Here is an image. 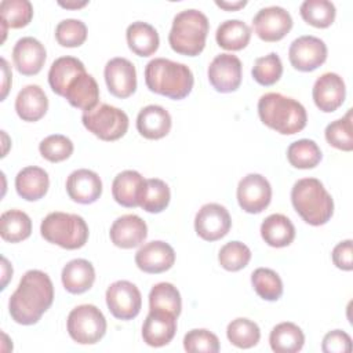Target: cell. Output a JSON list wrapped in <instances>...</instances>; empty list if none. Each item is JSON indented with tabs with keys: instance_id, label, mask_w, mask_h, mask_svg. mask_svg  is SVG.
Returning <instances> with one entry per match:
<instances>
[{
	"instance_id": "1",
	"label": "cell",
	"mask_w": 353,
	"mask_h": 353,
	"mask_svg": "<svg viewBox=\"0 0 353 353\" xmlns=\"http://www.w3.org/2000/svg\"><path fill=\"white\" fill-rule=\"evenodd\" d=\"M54 301V285L41 270H28L8 301L11 319L22 325L36 324Z\"/></svg>"
},
{
	"instance_id": "2",
	"label": "cell",
	"mask_w": 353,
	"mask_h": 353,
	"mask_svg": "<svg viewBox=\"0 0 353 353\" xmlns=\"http://www.w3.org/2000/svg\"><path fill=\"white\" fill-rule=\"evenodd\" d=\"M145 83L152 92L178 101L190 94L194 77L185 63L154 58L145 68Z\"/></svg>"
},
{
	"instance_id": "3",
	"label": "cell",
	"mask_w": 353,
	"mask_h": 353,
	"mask_svg": "<svg viewBox=\"0 0 353 353\" xmlns=\"http://www.w3.org/2000/svg\"><path fill=\"white\" fill-rule=\"evenodd\" d=\"M258 114L265 125L283 135H294L307 123L303 105L280 92L263 94L258 101Z\"/></svg>"
},
{
	"instance_id": "4",
	"label": "cell",
	"mask_w": 353,
	"mask_h": 353,
	"mask_svg": "<svg viewBox=\"0 0 353 353\" xmlns=\"http://www.w3.org/2000/svg\"><path fill=\"white\" fill-rule=\"evenodd\" d=\"M291 203L298 215L312 226L327 223L334 214V200L317 178L298 179L291 189Z\"/></svg>"
},
{
	"instance_id": "5",
	"label": "cell",
	"mask_w": 353,
	"mask_h": 353,
	"mask_svg": "<svg viewBox=\"0 0 353 353\" xmlns=\"http://www.w3.org/2000/svg\"><path fill=\"white\" fill-rule=\"evenodd\" d=\"M208 30L210 22L204 12L194 8L183 10L174 17L168 33L170 47L181 55L196 57L205 47Z\"/></svg>"
},
{
	"instance_id": "6",
	"label": "cell",
	"mask_w": 353,
	"mask_h": 353,
	"mask_svg": "<svg viewBox=\"0 0 353 353\" xmlns=\"http://www.w3.org/2000/svg\"><path fill=\"white\" fill-rule=\"evenodd\" d=\"M40 233L48 243L65 250H77L85 245L90 230L83 216L55 211L41 221Z\"/></svg>"
},
{
	"instance_id": "7",
	"label": "cell",
	"mask_w": 353,
	"mask_h": 353,
	"mask_svg": "<svg viewBox=\"0 0 353 353\" xmlns=\"http://www.w3.org/2000/svg\"><path fill=\"white\" fill-rule=\"evenodd\" d=\"M81 121L91 134L106 142L124 137L130 124L124 110L108 103H99L92 110L84 112Z\"/></svg>"
},
{
	"instance_id": "8",
	"label": "cell",
	"mask_w": 353,
	"mask_h": 353,
	"mask_svg": "<svg viewBox=\"0 0 353 353\" xmlns=\"http://www.w3.org/2000/svg\"><path fill=\"white\" fill-rule=\"evenodd\" d=\"M70 338L80 345H94L106 334V319L95 305H79L70 310L66 321Z\"/></svg>"
},
{
	"instance_id": "9",
	"label": "cell",
	"mask_w": 353,
	"mask_h": 353,
	"mask_svg": "<svg viewBox=\"0 0 353 353\" xmlns=\"http://www.w3.org/2000/svg\"><path fill=\"white\" fill-rule=\"evenodd\" d=\"M106 305L113 317L132 320L139 314L142 307L141 291L131 281H114L106 290Z\"/></svg>"
},
{
	"instance_id": "10",
	"label": "cell",
	"mask_w": 353,
	"mask_h": 353,
	"mask_svg": "<svg viewBox=\"0 0 353 353\" xmlns=\"http://www.w3.org/2000/svg\"><path fill=\"white\" fill-rule=\"evenodd\" d=\"M272 200V186L261 174H247L237 185V201L248 214L262 212Z\"/></svg>"
},
{
	"instance_id": "11",
	"label": "cell",
	"mask_w": 353,
	"mask_h": 353,
	"mask_svg": "<svg viewBox=\"0 0 353 353\" xmlns=\"http://www.w3.org/2000/svg\"><path fill=\"white\" fill-rule=\"evenodd\" d=\"M207 76L212 88L218 92H233L241 84L243 65L241 61L233 54L216 55L207 70Z\"/></svg>"
},
{
	"instance_id": "12",
	"label": "cell",
	"mask_w": 353,
	"mask_h": 353,
	"mask_svg": "<svg viewBox=\"0 0 353 353\" xmlns=\"http://www.w3.org/2000/svg\"><path fill=\"white\" fill-rule=\"evenodd\" d=\"M327 46L316 36H301L295 39L288 50L291 65L299 72H312L327 59Z\"/></svg>"
},
{
	"instance_id": "13",
	"label": "cell",
	"mask_w": 353,
	"mask_h": 353,
	"mask_svg": "<svg viewBox=\"0 0 353 353\" xmlns=\"http://www.w3.org/2000/svg\"><path fill=\"white\" fill-rule=\"evenodd\" d=\"M232 228L228 210L218 203L204 204L196 214L194 230L205 241H216L225 237Z\"/></svg>"
},
{
	"instance_id": "14",
	"label": "cell",
	"mask_w": 353,
	"mask_h": 353,
	"mask_svg": "<svg viewBox=\"0 0 353 353\" xmlns=\"http://www.w3.org/2000/svg\"><path fill=\"white\" fill-rule=\"evenodd\" d=\"M256 36L268 43L281 40L292 28V18L287 10L279 6L261 8L252 19Z\"/></svg>"
},
{
	"instance_id": "15",
	"label": "cell",
	"mask_w": 353,
	"mask_h": 353,
	"mask_svg": "<svg viewBox=\"0 0 353 353\" xmlns=\"http://www.w3.org/2000/svg\"><path fill=\"white\" fill-rule=\"evenodd\" d=\"M103 76L109 92L116 98H128L137 90V70L127 58L116 57L108 61Z\"/></svg>"
},
{
	"instance_id": "16",
	"label": "cell",
	"mask_w": 353,
	"mask_h": 353,
	"mask_svg": "<svg viewBox=\"0 0 353 353\" xmlns=\"http://www.w3.org/2000/svg\"><path fill=\"white\" fill-rule=\"evenodd\" d=\"M312 97L314 105L321 112H335L339 106H342L346 97V87L343 79L334 72L323 73L313 84Z\"/></svg>"
},
{
	"instance_id": "17",
	"label": "cell",
	"mask_w": 353,
	"mask_h": 353,
	"mask_svg": "<svg viewBox=\"0 0 353 353\" xmlns=\"http://www.w3.org/2000/svg\"><path fill=\"white\" fill-rule=\"evenodd\" d=\"M175 262L174 248L161 240L143 244L135 254V265L145 273L157 274L167 272Z\"/></svg>"
},
{
	"instance_id": "18",
	"label": "cell",
	"mask_w": 353,
	"mask_h": 353,
	"mask_svg": "<svg viewBox=\"0 0 353 353\" xmlns=\"http://www.w3.org/2000/svg\"><path fill=\"white\" fill-rule=\"evenodd\" d=\"M176 332V316L165 310H152L143 321L142 338L143 342L152 347H161L168 345Z\"/></svg>"
},
{
	"instance_id": "19",
	"label": "cell",
	"mask_w": 353,
	"mask_h": 353,
	"mask_svg": "<svg viewBox=\"0 0 353 353\" xmlns=\"http://www.w3.org/2000/svg\"><path fill=\"white\" fill-rule=\"evenodd\" d=\"M46 58V47L32 36L19 39L12 48L14 66L23 76L37 74L43 69Z\"/></svg>"
},
{
	"instance_id": "20",
	"label": "cell",
	"mask_w": 353,
	"mask_h": 353,
	"mask_svg": "<svg viewBox=\"0 0 353 353\" xmlns=\"http://www.w3.org/2000/svg\"><path fill=\"white\" fill-rule=\"evenodd\" d=\"M109 236L116 247L130 250L141 245L145 241L148 237V226L141 216L127 214L119 216L112 223Z\"/></svg>"
},
{
	"instance_id": "21",
	"label": "cell",
	"mask_w": 353,
	"mask_h": 353,
	"mask_svg": "<svg viewBox=\"0 0 353 353\" xmlns=\"http://www.w3.org/2000/svg\"><path fill=\"white\" fill-rule=\"evenodd\" d=\"M68 196L80 204H92L102 194V181L95 171L80 168L66 179Z\"/></svg>"
},
{
	"instance_id": "22",
	"label": "cell",
	"mask_w": 353,
	"mask_h": 353,
	"mask_svg": "<svg viewBox=\"0 0 353 353\" xmlns=\"http://www.w3.org/2000/svg\"><path fill=\"white\" fill-rule=\"evenodd\" d=\"M146 179L135 170H125L117 174L112 183V194L117 204L134 208L139 207Z\"/></svg>"
},
{
	"instance_id": "23",
	"label": "cell",
	"mask_w": 353,
	"mask_h": 353,
	"mask_svg": "<svg viewBox=\"0 0 353 353\" xmlns=\"http://www.w3.org/2000/svg\"><path fill=\"white\" fill-rule=\"evenodd\" d=\"M63 98L73 108L84 112L92 110L98 105L99 99V87L97 80L87 72L80 73L70 81Z\"/></svg>"
},
{
	"instance_id": "24",
	"label": "cell",
	"mask_w": 353,
	"mask_h": 353,
	"mask_svg": "<svg viewBox=\"0 0 353 353\" xmlns=\"http://www.w3.org/2000/svg\"><path fill=\"white\" fill-rule=\"evenodd\" d=\"M171 116L160 105H148L137 116V130L146 139H161L171 130Z\"/></svg>"
},
{
	"instance_id": "25",
	"label": "cell",
	"mask_w": 353,
	"mask_h": 353,
	"mask_svg": "<svg viewBox=\"0 0 353 353\" xmlns=\"http://www.w3.org/2000/svg\"><path fill=\"white\" fill-rule=\"evenodd\" d=\"M15 110L23 121H37L48 110V98L40 85H25L15 98Z\"/></svg>"
},
{
	"instance_id": "26",
	"label": "cell",
	"mask_w": 353,
	"mask_h": 353,
	"mask_svg": "<svg viewBox=\"0 0 353 353\" xmlns=\"http://www.w3.org/2000/svg\"><path fill=\"white\" fill-rule=\"evenodd\" d=\"M50 188V178L46 170L29 165L22 168L15 176L17 193L26 201H37L43 199Z\"/></svg>"
},
{
	"instance_id": "27",
	"label": "cell",
	"mask_w": 353,
	"mask_h": 353,
	"mask_svg": "<svg viewBox=\"0 0 353 353\" xmlns=\"http://www.w3.org/2000/svg\"><path fill=\"white\" fill-rule=\"evenodd\" d=\"M61 280L68 292L83 294L92 287L95 281V269L87 259H72L63 266Z\"/></svg>"
},
{
	"instance_id": "28",
	"label": "cell",
	"mask_w": 353,
	"mask_h": 353,
	"mask_svg": "<svg viewBox=\"0 0 353 353\" xmlns=\"http://www.w3.org/2000/svg\"><path fill=\"white\" fill-rule=\"evenodd\" d=\"M125 37L130 50L138 57L153 55L160 44L157 30L150 23L142 21H137L128 25L125 30Z\"/></svg>"
},
{
	"instance_id": "29",
	"label": "cell",
	"mask_w": 353,
	"mask_h": 353,
	"mask_svg": "<svg viewBox=\"0 0 353 353\" xmlns=\"http://www.w3.org/2000/svg\"><path fill=\"white\" fill-rule=\"evenodd\" d=\"M261 236L270 247H287L295 239V226L285 215L272 214L263 219L261 225Z\"/></svg>"
},
{
	"instance_id": "30",
	"label": "cell",
	"mask_w": 353,
	"mask_h": 353,
	"mask_svg": "<svg viewBox=\"0 0 353 353\" xmlns=\"http://www.w3.org/2000/svg\"><path fill=\"white\" fill-rule=\"evenodd\" d=\"M83 72L85 68L80 59L68 55L57 58L48 70V84L57 95L63 97L70 81Z\"/></svg>"
},
{
	"instance_id": "31",
	"label": "cell",
	"mask_w": 353,
	"mask_h": 353,
	"mask_svg": "<svg viewBox=\"0 0 353 353\" xmlns=\"http://www.w3.org/2000/svg\"><path fill=\"white\" fill-rule=\"evenodd\" d=\"M269 343L276 353H296L303 347L305 335L296 324L284 321L273 327L269 335Z\"/></svg>"
},
{
	"instance_id": "32",
	"label": "cell",
	"mask_w": 353,
	"mask_h": 353,
	"mask_svg": "<svg viewBox=\"0 0 353 353\" xmlns=\"http://www.w3.org/2000/svg\"><path fill=\"white\" fill-rule=\"evenodd\" d=\"M251 39V28L240 19H228L222 22L215 33L218 46L228 51H239L247 47Z\"/></svg>"
},
{
	"instance_id": "33",
	"label": "cell",
	"mask_w": 353,
	"mask_h": 353,
	"mask_svg": "<svg viewBox=\"0 0 353 353\" xmlns=\"http://www.w3.org/2000/svg\"><path fill=\"white\" fill-rule=\"evenodd\" d=\"M32 233V221L21 210H8L0 216V236L4 241L19 243Z\"/></svg>"
},
{
	"instance_id": "34",
	"label": "cell",
	"mask_w": 353,
	"mask_h": 353,
	"mask_svg": "<svg viewBox=\"0 0 353 353\" xmlns=\"http://www.w3.org/2000/svg\"><path fill=\"white\" fill-rule=\"evenodd\" d=\"M170 199L171 192L168 185L159 178H149L145 182L139 207L146 212L159 214L168 207Z\"/></svg>"
},
{
	"instance_id": "35",
	"label": "cell",
	"mask_w": 353,
	"mask_h": 353,
	"mask_svg": "<svg viewBox=\"0 0 353 353\" xmlns=\"http://www.w3.org/2000/svg\"><path fill=\"white\" fill-rule=\"evenodd\" d=\"M149 309L165 310L178 317L182 309V299L178 288L165 281L153 285L149 292Z\"/></svg>"
},
{
	"instance_id": "36",
	"label": "cell",
	"mask_w": 353,
	"mask_h": 353,
	"mask_svg": "<svg viewBox=\"0 0 353 353\" xmlns=\"http://www.w3.org/2000/svg\"><path fill=\"white\" fill-rule=\"evenodd\" d=\"M226 336L236 347L250 349L259 342L261 330L255 321L245 317H237L228 324Z\"/></svg>"
},
{
	"instance_id": "37",
	"label": "cell",
	"mask_w": 353,
	"mask_h": 353,
	"mask_svg": "<svg viewBox=\"0 0 353 353\" xmlns=\"http://www.w3.org/2000/svg\"><path fill=\"white\" fill-rule=\"evenodd\" d=\"M287 159L292 167L309 170L321 161V150L313 139H298L288 146Z\"/></svg>"
},
{
	"instance_id": "38",
	"label": "cell",
	"mask_w": 353,
	"mask_h": 353,
	"mask_svg": "<svg viewBox=\"0 0 353 353\" xmlns=\"http://www.w3.org/2000/svg\"><path fill=\"white\" fill-rule=\"evenodd\" d=\"M299 12L306 23L323 29L332 25L336 8L328 0H305L299 7Z\"/></svg>"
},
{
	"instance_id": "39",
	"label": "cell",
	"mask_w": 353,
	"mask_h": 353,
	"mask_svg": "<svg viewBox=\"0 0 353 353\" xmlns=\"http://www.w3.org/2000/svg\"><path fill=\"white\" fill-rule=\"evenodd\" d=\"M0 17L1 25L19 29L32 21L33 6L29 0H3L0 3Z\"/></svg>"
},
{
	"instance_id": "40",
	"label": "cell",
	"mask_w": 353,
	"mask_h": 353,
	"mask_svg": "<svg viewBox=\"0 0 353 353\" xmlns=\"http://www.w3.org/2000/svg\"><path fill=\"white\" fill-rule=\"evenodd\" d=\"M251 284L265 301H277L283 295V281L280 276L268 268H258L251 274Z\"/></svg>"
},
{
	"instance_id": "41",
	"label": "cell",
	"mask_w": 353,
	"mask_h": 353,
	"mask_svg": "<svg viewBox=\"0 0 353 353\" xmlns=\"http://www.w3.org/2000/svg\"><path fill=\"white\" fill-rule=\"evenodd\" d=\"M327 142L335 149L350 152L353 149V127H352V109L342 117L325 127L324 131Z\"/></svg>"
},
{
	"instance_id": "42",
	"label": "cell",
	"mask_w": 353,
	"mask_h": 353,
	"mask_svg": "<svg viewBox=\"0 0 353 353\" xmlns=\"http://www.w3.org/2000/svg\"><path fill=\"white\" fill-rule=\"evenodd\" d=\"M251 74L254 80L261 85H273L283 74V63L276 52H270L265 57L255 59Z\"/></svg>"
},
{
	"instance_id": "43",
	"label": "cell",
	"mask_w": 353,
	"mask_h": 353,
	"mask_svg": "<svg viewBox=\"0 0 353 353\" xmlns=\"http://www.w3.org/2000/svg\"><path fill=\"white\" fill-rule=\"evenodd\" d=\"M251 250L241 241H229L221 247L218 254L219 265L228 272H239L248 265Z\"/></svg>"
},
{
	"instance_id": "44",
	"label": "cell",
	"mask_w": 353,
	"mask_h": 353,
	"mask_svg": "<svg viewBox=\"0 0 353 353\" xmlns=\"http://www.w3.org/2000/svg\"><path fill=\"white\" fill-rule=\"evenodd\" d=\"M73 149V142L62 134L48 135L39 143L40 154L51 163H59L69 159Z\"/></svg>"
},
{
	"instance_id": "45",
	"label": "cell",
	"mask_w": 353,
	"mask_h": 353,
	"mask_svg": "<svg viewBox=\"0 0 353 353\" xmlns=\"http://www.w3.org/2000/svg\"><path fill=\"white\" fill-rule=\"evenodd\" d=\"M55 39L62 47H80L87 39V26L80 19H63L55 28Z\"/></svg>"
},
{
	"instance_id": "46",
	"label": "cell",
	"mask_w": 353,
	"mask_h": 353,
	"mask_svg": "<svg viewBox=\"0 0 353 353\" xmlns=\"http://www.w3.org/2000/svg\"><path fill=\"white\" fill-rule=\"evenodd\" d=\"M183 349L189 353H216L219 352V339L208 330L194 328L183 336Z\"/></svg>"
},
{
	"instance_id": "47",
	"label": "cell",
	"mask_w": 353,
	"mask_h": 353,
	"mask_svg": "<svg viewBox=\"0 0 353 353\" xmlns=\"http://www.w3.org/2000/svg\"><path fill=\"white\" fill-rule=\"evenodd\" d=\"M321 350L324 353H347L352 350V339L342 330H334L324 335Z\"/></svg>"
},
{
	"instance_id": "48",
	"label": "cell",
	"mask_w": 353,
	"mask_h": 353,
	"mask_svg": "<svg viewBox=\"0 0 353 353\" xmlns=\"http://www.w3.org/2000/svg\"><path fill=\"white\" fill-rule=\"evenodd\" d=\"M352 240L338 243L332 250V262L338 269L350 272L353 269V254H352Z\"/></svg>"
},
{
	"instance_id": "49",
	"label": "cell",
	"mask_w": 353,
	"mask_h": 353,
	"mask_svg": "<svg viewBox=\"0 0 353 353\" xmlns=\"http://www.w3.org/2000/svg\"><path fill=\"white\" fill-rule=\"evenodd\" d=\"M1 65H3V92H1V101L6 99L7 94H8V90H10V85H11V70L8 68V63L4 58H1Z\"/></svg>"
},
{
	"instance_id": "50",
	"label": "cell",
	"mask_w": 353,
	"mask_h": 353,
	"mask_svg": "<svg viewBox=\"0 0 353 353\" xmlns=\"http://www.w3.org/2000/svg\"><path fill=\"white\" fill-rule=\"evenodd\" d=\"M215 4L223 10H228V11H234V10H239V8H243L247 1L243 0V1H215Z\"/></svg>"
},
{
	"instance_id": "51",
	"label": "cell",
	"mask_w": 353,
	"mask_h": 353,
	"mask_svg": "<svg viewBox=\"0 0 353 353\" xmlns=\"http://www.w3.org/2000/svg\"><path fill=\"white\" fill-rule=\"evenodd\" d=\"M10 277H12V268L8 263V261L3 256V284H1V290L6 288Z\"/></svg>"
},
{
	"instance_id": "52",
	"label": "cell",
	"mask_w": 353,
	"mask_h": 353,
	"mask_svg": "<svg viewBox=\"0 0 353 353\" xmlns=\"http://www.w3.org/2000/svg\"><path fill=\"white\" fill-rule=\"evenodd\" d=\"M58 4L61 6V7H63V8H81V7H84V6H87L88 4V1H66V3H63V1H58Z\"/></svg>"
}]
</instances>
